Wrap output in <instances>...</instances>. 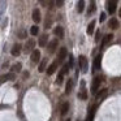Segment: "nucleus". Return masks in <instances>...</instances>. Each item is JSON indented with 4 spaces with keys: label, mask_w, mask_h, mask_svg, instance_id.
<instances>
[{
    "label": "nucleus",
    "mask_w": 121,
    "mask_h": 121,
    "mask_svg": "<svg viewBox=\"0 0 121 121\" xmlns=\"http://www.w3.org/2000/svg\"><path fill=\"white\" fill-rule=\"evenodd\" d=\"M102 81H103V77H100V76H96V77L94 78L92 85H91V94H92V95H96V91H98V89L100 87Z\"/></svg>",
    "instance_id": "nucleus-1"
},
{
    "label": "nucleus",
    "mask_w": 121,
    "mask_h": 121,
    "mask_svg": "<svg viewBox=\"0 0 121 121\" xmlns=\"http://www.w3.org/2000/svg\"><path fill=\"white\" fill-rule=\"evenodd\" d=\"M78 69H81L82 73H87V59H86V56L81 55L78 57Z\"/></svg>",
    "instance_id": "nucleus-2"
},
{
    "label": "nucleus",
    "mask_w": 121,
    "mask_h": 121,
    "mask_svg": "<svg viewBox=\"0 0 121 121\" xmlns=\"http://www.w3.org/2000/svg\"><path fill=\"white\" fill-rule=\"evenodd\" d=\"M34 47H35L34 39H29L26 42V44H25V47H24V52H26V53L33 52V51H34Z\"/></svg>",
    "instance_id": "nucleus-3"
},
{
    "label": "nucleus",
    "mask_w": 121,
    "mask_h": 121,
    "mask_svg": "<svg viewBox=\"0 0 121 121\" xmlns=\"http://www.w3.org/2000/svg\"><path fill=\"white\" fill-rule=\"evenodd\" d=\"M96 108H98V104H94L89 108V115H87V118L86 121H92L94 120V116H95V112H96Z\"/></svg>",
    "instance_id": "nucleus-4"
},
{
    "label": "nucleus",
    "mask_w": 121,
    "mask_h": 121,
    "mask_svg": "<svg viewBox=\"0 0 121 121\" xmlns=\"http://www.w3.org/2000/svg\"><path fill=\"white\" fill-rule=\"evenodd\" d=\"M66 55H68V51H66V48H65V47H61L60 51H59V56H57L59 63H63V61L65 60Z\"/></svg>",
    "instance_id": "nucleus-5"
},
{
    "label": "nucleus",
    "mask_w": 121,
    "mask_h": 121,
    "mask_svg": "<svg viewBox=\"0 0 121 121\" xmlns=\"http://www.w3.org/2000/svg\"><path fill=\"white\" fill-rule=\"evenodd\" d=\"M57 44H59V40L57 39H52L50 43H48V52L50 53H53L55 50L57 48Z\"/></svg>",
    "instance_id": "nucleus-6"
},
{
    "label": "nucleus",
    "mask_w": 121,
    "mask_h": 121,
    "mask_svg": "<svg viewBox=\"0 0 121 121\" xmlns=\"http://www.w3.org/2000/svg\"><path fill=\"white\" fill-rule=\"evenodd\" d=\"M102 66V55H96V57L94 59V70H99Z\"/></svg>",
    "instance_id": "nucleus-7"
},
{
    "label": "nucleus",
    "mask_w": 121,
    "mask_h": 121,
    "mask_svg": "<svg viewBox=\"0 0 121 121\" xmlns=\"http://www.w3.org/2000/svg\"><path fill=\"white\" fill-rule=\"evenodd\" d=\"M30 59H31L33 63H38V61L40 60V51L39 50H34L31 52V57Z\"/></svg>",
    "instance_id": "nucleus-8"
},
{
    "label": "nucleus",
    "mask_w": 121,
    "mask_h": 121,
    "mask_svg": "<svg viewBox=\"0 0 121 121\" xmlns=\"http://www.w3.org/2000/svg\"><path fill=\"white\" fill-rule=\"evenodd\" d=\"M53 34H55L59 39H63L64 38V29L61 26H56L55 30H53Z\"/></svg>",
    "instance_id": "nucleus-9"
},
{
    "label": "nucleus",
    "mask_w": 121,
    "mask_h": 121,
    "mask_svg": "<svg viewBox=\"0 0 121 121\" xmlns=\"http://www.w3.org/2000/svg\"><path fill=\"white\" fill-rule=\"evenodd\" d=\"M116 7H117V3H116V1H108L107 3V9L111 14H113L116 12Z\"/></svg>",
    "instance_id": "nucleus-10"
},
{
    "label": "nucleus",
    "mask_w": 121,
    "mask_h": 121,
    "mask_svg": "<svg viewBox=\"0 0 121 121\" xmlns=\"http://www.w3.org/2000/svg\"><path fill=\"white\" fill-rule=\"evenodd\" d=\"M40 20H42V17H40V11L38 8H35L34 11H33V21L34 22H40Z\"/></svg>",
    "instance_id": "nucleus-11"
},
{
    "label": "nucleus",
    "mask_w": 121,
    "mask_h": 121,
    "mask_svg": "<svg viewBox=\"0 0 121 121\" xmlns=\"http://www.w3.org/2000/svg\"><path fill=\"white\" fill-rule=\"evenodd\" d=\"M16 79V76L13 73H8V74H4V76L0 77V82H5V81H13Z\"/></svg>",
    "instance_id": "nucleus-12"
},
{
    "label": "nucleus",
    "mask_w": 121,
    "mask_h": 121,
    "mask_svg": "<svg viewBox=\"0 0 121 121\" xmlns=\"http://www.w3.org/2000/svg\"><path fill=\"white\" fill-rule=\"evenodd\" d=\"M112 39H113V34L104 35V38H103V40H102V47H104V46H107L108 43H111V42H112Z\"/></svg>",
    "instance_id": "nucleus-13"
},
{
    "label": "nucleus",
    "mask_w": 121,
    "mask_h": 121,
    "mask_svg": "<svg viewBox=\"0 0 121 121\" xmlns=\"http://www.w3.org/2000/svg\"><path fill=\"white\" fill-rule=\"evenodd\" d=\"M56 69H57V61L52 63L50 66H48V69H47V74H48V76H52V74L56 72Z\"/></svg>",
    "instance_id": "nucleus-14"
},
{
    "label": "nucleus",
    "mask_w": 121,
    "mask_h": 121,
    "mask_svg": "<svg viewBox=\"0 0 121 121\" xmlns=\"http://www.w3.org/2000/svg\"><path fill=\"white\" fill-rule=\"evenodd\" d=\"M78 98H79V99H82V100H86L87 99V90L85 89V82H82V90H81V92L78 94Z\"/></svg>",
    "instance_id": "nucleus-15"
},
{
    "label": "nucleus",
    "mask_w": 121,
    "mask_h": 121,
    "mask_svg": "<svg viewBox=\"0 0 121 121\" xmlns=\"http://www.w3.org/2000/svg\"><path fill=\"white\" fill-rule=\"evenodd\" d=\"M73 86H74V81L69 78V81L66 82V87H65V94H70L72 90H73Z\"/></svg>",
    "instance_id": "nucleus-16"
},
{
    "label": "nucleus",
    "mask_w": 121,
    "mask_h": 121,
    "mask_svg": "<svg viewBox=\"0 0 121 121\" xmlns=\"http://www.w3.org/2000/svg\"><path fill=\"white\" fill-rule=\"evenodd\" d=\"M107 94H108V89H103L99 94L95 95V98H96V100H102V99H104V98L107 96Z\"/></svg>",
    "instance_id": "nucleus-17"
},
{
    "label": "nucleus",
    "mask_w": 121,
    "mask_h": 121,
    "mask_svg": "<svg viewBox=\"0 0 121 121\" xmlns=\"http://www.w3.org/2000/svg\"><path fill=\"white\" fill-rule=\"evenodd\" d=\"M11 52H12V55H13V56H18L20 53H21V44H14Z\"/></svg>",
    "instance_id": "nucleus-18"
},
{
    "label": "nucleus",
    "mask_w": 121,
    "mask_h": 121,
    "mask_svg": "<svg viewBox=\"0 0 121 121\" xmlns=\"http://www.w3.org/2000/svg\"><path fill=\"white\" fill-rule=\"evenodd\" d=\"M47 40H48L47 34H43L42 37L39 38V46H40V47H44V46L47 44Z\"/></svg>",
    "instance_id": "nucleus-19"
},
{
    "label": "nucleus",
    "mask_w": 121,
    "mask_h": 121,
    "mask_svg": "<svg viewBox=\"0 0 121 121\" xmlns=\"http://www.w3.org/2000/svg\"><path fill=\"white\" fill-rule=\"evenodd\" d=\"M118 26H120V24H118L117 18H111L109 21V27H112V29H118Z\"/></svg>",
    "instance_id": "nucleus-20"
},
{
    "label": "nucleus",
    "mask_w": 121,
    "mask_h": 121,
    "mask_svg": "<svg viewBox=\"0 0 121 121\" xmlns=\"http://www.w3.org/2000/svg\"><path fill=\"white\" fill-rule=\"evenodd\" d=\"M68 111H69V103L65 102L63 104V107H61V116H65L68 113Z\"/></svg>",
    "instance_id": "nucleus-21"
},
{
    "label": "nucleus",
    "mask_w": 121,
    "mask_h": 121,
    "mask_svg": "<svg viewBox=\"0 0 121 121\" xmlns=\"http://www.w3.org/2000/svg\"><path fill=\"white\" fill-rule=\"evenodd\" d=\"M21 68H22V65H21V63H17V64H14L13 66H12V73H18V72H21Z\"/></svg>",
    "instance_id": "nucleus-22"
},
{
    "label": "nucleus",
    "mask_w": 121,
    "mask_h": 121,
    "mask_svg": "<svg viewBox=\"0 0 121 121\" xmlns=\"http://www.w3.org/2000/svg\"><path fill=\"white\" fill-rule=\"evenodd\" d=\"M94 29H95V21H91L89 24V26H87V34L91 35L92 33H94Z\"/></svg>",
    "instance_id": "nucleus-23"
},
{
    "label": "nucleus",
    "mask_w": 121,
    "mask_h": 121,
    "mask_svg": "<svg viewBox=\"0 0 121 121\" xmlns=\"http://www.w3.org/2000/svg\"><path fill=\"white\" fill-rule=\"evenodd\" d=\"M83 9H85V1H83V0H81V1L77 3V11H78L79 13H82Z\"/></svg>",
    "instance_id": "nucleus-24"
},
{
    "label": "nucleus",
    "mask_w": 121,
    "mask_h": 121,
    "mask_svg": "<svg viewBox=\"0 0 121 121\" xmlns=\"http://www.w3.org/2000/svg\"><path fill=\"white\" fill-rule=\"evenodd\" d=\"M46 64H47V60H42L40 61V64H39V68H38V70L39 72H44V69H46Z\"/></svg>",
    "instance_id": "nucleus-25"
},
{
    "label": "nucleus",
    "mask_w": 121,
    "mask_h": 121,
    "mask_svg": "<svg viewBox=\"0 0 121 121\" xmlns=\"http://www.w3.org/2000/svg\"><path fill=\"white\" fill-rule=\"evenodd\" d=\"M38 31H39V27L37 26V25H34V26H31V29H30V34L31 35H37Z\"/></svg>",
    "instance_id": "nucleus-26"
},
{
    "label": "nucleus",
    "mask_w": 121,
    "mask_h": 121,
    "mask_svg": "<svg viewBox=\"0 0 121 121\" xmlns=\"http://www.w3.org/2000/svg\"><path fill=\"white\" fill-rule=\"evenodd\" d=\"M60 73L63 74V76H65V74H68V73H69V65H68V64H65V65L63 66V69H61Z\"/></svg>",
    "instance_id": "nucleus-27"
},
{
    "label": "nucleus",
    "mask_w": 121,
    "mask_h": 121,
    "mask_svg": "<svg viewBox=\"0 0 121 121\" xmlns=\"http://www.w3.org/2000/svg\"><path fill=\"white\" fill-rule=\"evenodd\" d=\"M89 14H91V13H94L95 12V1H91V3H90V7H89Z\"/></svg>",
    "instance_id": "nucleus-28"
},
{
    "label": "nucleus",
    "mask_w": 121,
    "mask_h": 121,
    "mask_svg": "<svg viewBox=\"0 0 121 121\" xmlns=\"http://www.w3.org/2000/svg\"><path fill=\"white\" fill-rule=\"evenodd\" d=\"M63 81H64V76L60 73V74L57 76V78H56V83H57V85H61V83H63Z\"/></svg>",
    "instance_id": "nucleus-29"
},
{
    "label": "nucleus",
    "mask_w": 121,
    "mask_h": 121,
    "mask_svg": "<svg viewBox=\"0 0 121 121\" xmlns=\"http://www.w3.org/2000/svg\"><path fill=\"white\" fill-rule=\"evenodd\" d=\"M18 37L21 38V39L26 38V31H25V30H20V31H18Z\"/></svg>",
    "instance_id": "nucleus-30"
},
{
    "label": "nucleus",
    "mask_w": 121,
    "mask_h": 121,
    "mask_svg": "<svg viewBox=\"0 0 121 121\" xmlns=\"http://www.w3.org/2000/svg\"><path fill=\"white\" fill-rule=\"evenodd\" d=\"M73 63H74V61H73V56L69 55V64H68L69 68H72V66H73Z\"/></svg>",
    "instance_id": "nucleus-31"
},
{
    "label": "nucleus",
    "mask_w": 121,
    "mask_h": 121,
    "mask_svg": "<svg viewBox=\"0 0 121 121\" xmlns=\"http://www.w3.org/2000/svg\"><path fill=\"white\" fill-rule=\"evenodd\" d=\"M104 20H105V13L103 12V13L100 14V17H99V21L100 22H104Z\"/></svg>",
    "instance_id": "nucleus-32"
},
{
    "label": "nucleus",
    "mask_w": 121,
    "mask_h": 121,
    "mask_svg": "<svg viewBox=\"0 0 121 121\" xmlns=\"http://www.w3.org/2000/svg\"><path fill=\"white\" fill-rule=\"evenodd\" d=\"M56 5H57V7H63L64 5V1H63V0H59V1H56Z\"/></svg>",
    "instance_id": "nucleus-33"
},
{
    "label": "nucleus",
    "mask_w": 121,
    "mask_h": 121,
    "mask_svg": "<svg viewBox=\"0 0 121 121\" xmlns=\"http://www.w3.org/2000/svg\"><path fill=\"white\" fill-rule=\"evenodd\" d=\"M99 37H100V33L98 31L96 35H95V42H99Z\"/></svg>",
    "instance_id": "nucleus-34"
},
{
    "label": "nucleus",
    "mask_w": 121,
    "mask_h": 121,
    "mask_svg": "<svg viewBox=\"0 0 121 121\" xmlns=\"http://www.w3.org/2000/svg\"><path fill=\"white\" fill-rule=\"evenodd\" d=\"M118 14H120V17H121V9H120V12H118Z\"/></svg>",
    "instance_id": "nucleus-35"
},
{
    "label": "nucleus",
    "mask_w": 121,
    "mask_h": 121,
    "mask_svg": "<svg viewBox=\"0 0 121 121\" xmlns=\"http://www.w3.org/2000/svg\"><path fill=\"white\" fill-rule=\"evenodd\" d=\"M66 121H70V120H66Z\"/></svg>",
    "instance_id": "nucleus-36"
}]
</instances>
